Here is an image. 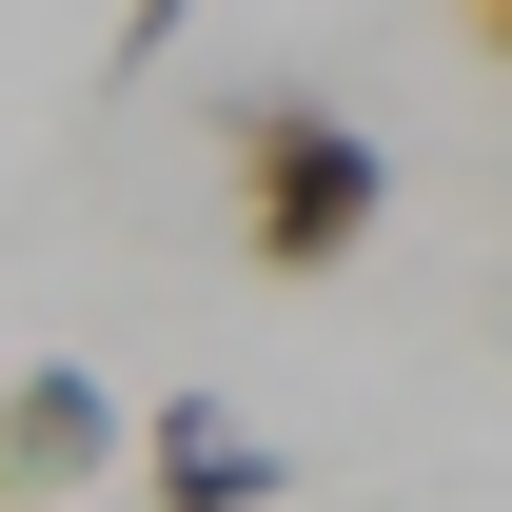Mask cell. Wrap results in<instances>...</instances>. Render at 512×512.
<instances>
[{
    "label": "cell",
    "instance_id": "1",
    "mask_svg": "<svg viewBox=\"0 0 512 512\" xmlns=\"http://www.w3.org/2000/svg\"><path fill=\"white\" fill-rule=\"evenodd\" d=\"M217 197H237V256H256V276L316 296V276L375 256L394 158H375V119H335L316 79H256V99H217Z\"/></svg>",
    "mask_w": 512,
    "mask_h": 512
},
{
    "label": "cell",
    "instance_id": "3",
    "mask_svg": "<svg viewBox=\"0 0 512 512\" xmlns=\"http://www.w3.org/2000/svg\"><path fill=\"white\" fill-rule=\"evenodd\" d=\"M138 493H158V512H276V493H296V453L237 434L217 394H178V414H138Z\"/></svg>",
    "mask_w": 512,
    "mask_h": 512
},
{
    "label": "cell",
    "instance_id": "2",
    "mask_svg": "<svg viewBox=\"0 0 512 512\" xmlns=\"http://www.w3.org/2000/svg\"><path fill=\"white\" fill-rule=\"evenodd\" d=\"M99 473H119V394L40 355V375L0 394V512H60V493H99Z\"/></svg>",
    "mask_w": 512,
    "mask_h": 512
},
{
    "label": "cell",
    "instance_id": "4",
    "mask_svg": "<svg viewBox=\"0 0 512 512\" xmlns=\"http://www.w3.org/2000/svg\"><path fill=\"white\" fill-rule=\"evenodd\" d=\"M178 20H197V0H119V20H99V79H138V60H178Z\"/></svg>",
    "mask_w": 512,
    "mask_h": 512
},
{
    "label": "cell",
    "instance_id": "5",
    "mask_svg": "<svg viewBox=\"0 0 512 512\" xmlns=\"http://www.w3.org/2000/svg\"><path fill=\"white\" fill-rule=\"evenodd\" d=\"M453 20H473V40H493V60H512V0H453Z\"/></svg>",
    "mask_w": 512,
    "mask_h": 512
}]
</instances>
